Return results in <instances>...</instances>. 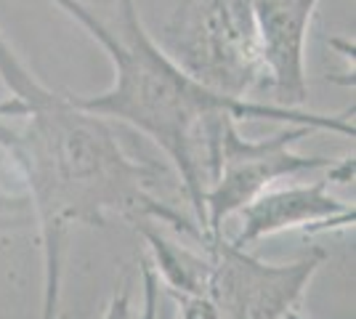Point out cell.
Wrapping results in <instances>:
<instances>
[{"instance_id":"cell-1","label":"cell","mask_w":356,"mask_h":319,"mask_svg":"<svg viewBox=\"0 0 356 319\" xmlns=\"http://www.w3.org/2000/svg\"><path fill=\"white\" fill-rule=\"evenodd\" d=\"M0 149L11 157L30 189L43 240V319H56L64 243L72 224L104 227L109 215L131 224L160 221L194 237H208L181 213L149 192L160 170L122 149L112 122L59 96L24 67L0 35Z\"/></svg>"},{"instance_id":"cell-2","label":"cell","mask_w":356,"mask_h":319,"mask_svg":"<svg viewBox=\"0 0 356 319\" xmlns=\"http://www.w3.org/2000/svg\"><path fill=\"white\" fill-rule=\"evenodd\" d=\"M106 51L115 67L112 88L96 96H70L86 112L106 120L134 125L136 131L154 138L176 165L184 189L197 215V227H205V192L216 176L218 125L226 115L234 120H274L287 125H306L312 131H332L354 136L351 112L316 115L298 106L268 104L226 96L205 85L184 69L168 51L154 43L147 32L134 0H118V22H104L80 0H54ZM210 243V237H208ZM205 243V245H208ZM202 245V247H205Z\"/></svg>"},{"instance_id":"cell-3","label":"cell","mask_w":356,"mask_h":319,"mask_svg":"<svg viewBox=\"0 0 356 319\" xmlns=\"http://www.w3.org/2000/svg\"><path fill=\"white\" fill-rule=\"evenodd\" d=\"M312 128L290 125L268 138H242L237 120L226 115L218 125L216 147V176L205 192V227L210 240L223 237L221 229L229 215L239 213L248 202L266 192L277 179H287L303 170L332 167L327 157H306L293 152V144L300 141Z\"/></svg>"},{"instance_id":"cell-4","label":"cell","mask_w":356,"mask_h":319,"mask_svg":"<svg viewBox=\"0 0 356 319\" xmlns=\"http://www.w3.org/2000/svg\"><path fill=\"white\" fill-rule=\"evenodd\" d=\"M202 250L210 259L208 295L221 319H282L325 261V250H314L293 263H264L223 237Z\"/></svg>"},{"instance_id":"cell-5","label":"cell","mask_w":356,"mask_h":319,"mask_svg":"<svg viewBox=\"0 0 356 319\" xmlns=\"http://www.w3.org/2000/svg\"><path fill=\"white\" fill-rule=\"evenodd\" d=\"M319 0H245L258 43V56L282 106L309 99L306 38Z\"/></svg>"},{"instance_id":"cell-6","label":"cell","mask_w":356,"mask_h":319,"mask_svg":"<svg viewBox=\"0 0 356 319\" xmlns=\"http://www.w3.org/2000/svg\"><path fill=\"white\" fill-rule=\"evenodd\" d=\"M327 186H330V179L261 192L252 202H248L239 211L242 229L232 240V245L248 247V245L258 243L268 234L284 231V229L303 227L314 234V231H325L332 227L354 224L356 211L351 205L332 197L327 192Z\"/></svg>"},{"instance_id":"cell-7","label":"cell","mask_w":356,"mask_h":319,"mask_svg":"<svg viewBox=\"0 0 356 319\" xmlns=\"http://www.w3.org/2000/svg\"><path fill=\"white\" fill-rule=\"evenodd\" d=\"M136 229L147 240L149 250H152V266L157 272V279L168 288V293H202V295H208V253L202 256V253H192L181 245L168 243L160 231L149 229L147 224H136Z\"/></svg>"},{"instance_id":"cell-8","label":"cell","mask_w":356,"mask_h":319,"mask_svg":"<svg viewBox=\"0 0 356 319\" xmlns=\"http://www.w3.org/2000/svg\"><path fill=\"white\" fill-rule=\"evenodd\" d=\"M178 304V319H221L218 306L202 293H170Z\"/></svg>"},{"instance_id":"cell-9","label":"cell","mask_w":356,"mask_h":319,"mask_svg":"<svg viewBox=\"0 0 356 319\" xmlns=\"http://www.w3.org/2000/svg\"><path fill=\"white\" fill-rule=\"evenodd\" d=\"M141 282H144V314L141 319H157V295H160V279L149 259H141Z\"/></svg>"},{"instance_id":"cell-10","label":"cell","mask_w":356,"mask_h":319,"mask_svg":"<svg viewBox=\"0 0 356 319\" xmlns=\"http://www.w3.org/2000/svg\"><path fill=\"white\" fill-rule=\"evenodd\" d=\"M104 319H134L128 285H120V290L112 295V301H109V309H106Z\"/></svg>"},{"instance_id":"cell-11","label":"cell","mask_w":356,"mask_h":319,"mask_svg":"<svg viewBox=\"0 0 356 319\" xmlns=\"http://www.w3.org/2000/svg\"><path fill=\"white\" fill-rule=\"evenodd\" d=\"M282 319H303V317H300V314H298V309H293V311H287V314H284Z\"/></svg>"}]
</instances>
